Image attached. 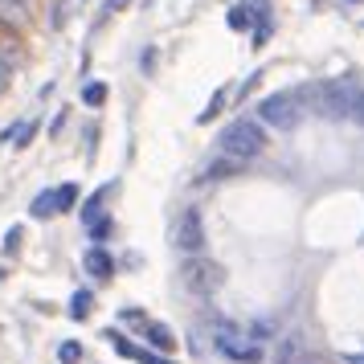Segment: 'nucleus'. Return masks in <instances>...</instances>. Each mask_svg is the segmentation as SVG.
Wrapping results in <instances>:
<instances>
[{
  "label": "nucleus",
  "mask_w": 364,
  "mask_h": 364,
  "mask_svg": "<svg viewBox=\"0 0 364 364\" xmlns=\"http://www.w3.org/2000/svg\"><path fill=\"white\" fill-rule=\"evenodd\" d=\"M295 99H299V107H307V102H311L323 119H348V115H356L360 86L348 82V78H336V82L303 86V90H295Z\"/></svg>",
  "instance_id": "nucleus-1"
},
{
  "label": "nucleus",
  "mask_w": 364,
  "mask_h": 364,
  "mask_svg": "<svg viewBox=\"0 0 364 364\" xmlns=\"http://www.w3.org/2000/svg\"><path fill=\"white\" fill-rule=\"evenodd\" d=\"M217 144H221V156L246 164V160H258L266 151V127L258 119L242 115V119H233V123H225V132L217 135Z\"/></svg>",
  "instance_id": "nucleus-2"
},
{
  "label": "nucleus",
  "mask_w": 364,
  "mask_h": 364,
  "mask_svg": "<svg viewBox=\"0 0 364 364\" xmlns=\"http://www.w3.org/2000/svg\"><path fill=\"white\" fill-rule=\"evenodd\" d=\"M213 348L225 356V360H242V364H258L262 360V348L250 344V336L242 323H230V319H221V315H213Z\"/></svg>",
  "instance_id": "nucleus-3"
},
{
  "label": "nucleus",
  "mask_w": 364,
  "mask_h": 364,
  "mask_svg": "<svg viewBox=\"0 0 364 364\" xmlns=\"http://www.w3.org/2000/svg\"><path fill=\"white\" fill-rule=\"evenodd\" d=\"M303 115V107H299L295 95H266L258 102V123L262 127H274V132H291Z\"/></svg>",
  "instance_id": "nucleus-4"
},
{
  "label": "nucleus",
  "mask_w": 364,
  "mask_h": 364,
  "mask_svg": "<svg viewBox=\"0 0 364 364\" xmlns=\"http://www.w3.org/2000/svg\"><path fill=\"white\" fill-rule=\"evenodd\" d=\"M172 242H176V250H181V254L197 258L200 246H205V221H200V209H184V213L176 217Z\"/></svg>",
  "instance_id": "nucleus-5"
},
{
  "label": "nucleus",
  "mask_w": 364,
  "mask_h": 364,
  "mask_svg": "<svg viewBox=\"0 0 364 364\" xmlns=\"http://www.w3.org/2000/svg\"><path fill=\"white\" fill-rule=\"evenodd\" d=\"M181 274H184V287L197 291V295H209V291L221 287V270H217L213 262H205V258H188Z\"/></svg>",
  "instance_id": "nucleus-6"
},
{
  "label": "nucleus",
  "mask_w": 364,
  "mask_h": 364,
  "mask_svg": "<svg viewBox=\"0 0 364 364\" xmlns=\"http://www.w3.org/2000/svg\"><path fill=\"white\" fill-rule=\"evenodd\" d=\"M107 340L115 344L119 356H127V360H139V364H172L168 356H160V352H151V348H135L127 336H119V331H107Z\"/></svg>",
  "instance_id": "nucleus-7"
},
{
  "label": "nucleus",
  "mask_w": 364,
  "mask_h": 364,
  "mask_svg": "<svg viewBox=\"0 0 364 364\" xmlns=\"http://www.w3.org/2000/svg\"><path fill=\"white\" fill-rule=\"evenodd\" d=\"M303 356H307L303 331H287L282 340H274V364H299Z\"/></svg>",
  "instance_id": "nucleus-8"
},
{
  "label": "nucleus",
  "mask_w": 364,
  "mask_h": 364,
  "mask_svg": "<svg viewBox=\"0 0 364 364\" xmlns=\"http://www.w3.org/2000/svg\"><path fill=\"white\" fill-rule=\"evenodd\" d=\"M86 274H95V279H111L115 274V262H111V254L107 250H86Z\"/></svg>",
  "instance_id": "nucleus-9"
},
{
  "label": "nucleus",
  "mask_w": 364,
  "mask_h": 364,
  "mask_svg": "<svg viewBox=\"0 0 364 364\" xmlns=\"http://www.w3.org/2000/svg\"><path fill=\"white\" fill-rule=\"evenodd\" d=\"M237 172H242V164L230 160V156H221V160H209V164H205L200 181H230V176H237Z\"/></svg>",
  "instance_id": "nucleus-10"
},
{
  "label": "nucleus",
  "mask_w": 364,
  "mask_h": 364,
  "mask_svg": "<svg viewBox=\"0 0 364 364\" xmlns=\"http://www.w3.org/2000/svg\"><path fill=\"white\" fill-rule=\"evenodd\" d=\"M29 213H33V217H53V213H62V205H58V188H53V193H41V197H33Z\"/></svg>",
  "instance_id": "nucleus-11"
},
{
  "label": "nucleus",
  "mask_w": 364,
  "mask_h": 364,
  "mask_svg": "<svg viewBox=\"0 0 364 364\" xmlns=\"http://www.w3.org/2000/svg\"><path fill=\"white\" fill-rule=\"evenodd\" d=\"M274 331H279V328H274V319H258V323H250V328H246V336H250V344L262 348L266 340H274Z\"/></svg>",
  "instance_id": "nucleus-12"
},
{
  "label": "nucleus",
  "mask_w": 364,
  "mask_h": 364,
  "mask_svg": "<svg viewBox=\"0 0 364 364\" xmlns=\"http://www.w3.org/2000/svg\"><path fill=\"white\" fill-rule=\"evenodd\" d=\"M111 197V188H99V193H95V197L86 200V209H82V221L86 225H99V213H102V200Z\"/></svg>",
  "instance_id": "nucleus-13"
},
{
  "label": "nucleus",
  "mask_w": 364,
  "mask_h": 364,
  "mask_svg": "<svg viewBox=\"0 0 364 364\" xmlns=\"http://www.w3.org/2000/svg\"><path fill=\"white\" fill-rule=\"evenodd\" d=\"M29 135H33V123H17V127H9V132H4V144L25 148V144H29Z\"/></svg>",
  "instance_id": "nucleus-14"
},
{
  "label": "nucleus",
  "mask_w": 364,
  "mask_h": 364,
  "mask_svg": "<svg viewBox=\"0 0 364 364\" xmlns=\"http://www.w3.org/2000/svg\"><path fill=\"white\" fill-rule=\"evenodd\" d=\"M90 303H95V295H90V291H78V295L70 299V315H74V319H86V315H90Z\"/></svg>",
  "instance_id": "nucleus-15"
},
{
  "label": "nucleus",
  "mask_w": 364,
  "mask_h": 364,
  "mask_svg": "<svg viewBox=\"0 0 364 364\" xmlns=\"http://www.w3.org/2000/svg\"><path fill=\"white\" fill-rule=\"evenodd\" d=\"M148 340L156 348H172V344H176V340H172V331H168L164 323H148Z\"/></svg>",
  "instance_id": "nucleus-16"
},
{
  "label": "nucleus",
  "mask_w": 364,
  "mask_h": 364,
  "mask_svg": "<svg viewBox=\"0 0 364 364\" xmlns=\"http://www.w3.org/2000/svg\"><path fill=\"white\" fill-rule=\"evenodd\" d=\"M58 360H62V364H78V360H82V348H78V344H62V348H58Z\"/></svg>",
  "instance_id": "nucleus-17"
},
{
  "label": "nucleus",
  "mask_w": 364,
  "mask_h": 364,
  "mask_svg": "<svg viewBox=\"0 0 364 364\" xmlns=\"http://www.w3.org/2000/svg\"><path fill=\"white\" fill-rule=\"evenodd\" d=\"M74 197H78V188H74V184H62V188H58V205H62V209H70Z\"/></svg>",
  "instance_id": "nucleus-18"
},
{
  "label": "nucleus",
  "mask_w": 364,
  "mask_h": 364,
  "mask_svg": "<svg viewBox=\"0 0 364 364\" xmlns=\"http://www.w3.org/2000/svg\"><path fill=\"white\" fill-rule=\"evenodd\" d=\"M0 9H4V13H9V17H13V13H25V9H29V0H0Z\"/></svg>",
  "instance_id": "nucleus-19"
},
{
  "label": "nucleus",
  "mask_w": 364,
  "mask_h": 364,
  "mask_svg": "<svg viewBox=\"0 0 364 364\" xmlns=\"http://www.w3.org/2000/svg\"><path fill=\"white\" fill-rule=\"evenodd\" d=\"M102 95H107V90H102V86L95 82V86H86V95H82V99L90 102V107H99V102H102Z\"/></svg>",
  "instance_id": "nucleus-20"
},
{
  "label": "nucleus",
  "mask_w": 364,
  "mask_h": 364,
  "mask_svg": "<svg viewBox=\"0 0 364 364\" xmlns=\"http://www.w3.org/2000/svg\"><path fill=\"white\" fill-rule=\"evenodd\" d=\"M230 25H233V29H246V25H250L246 9H233V13H230Z\"/></svg>",
  "instance_id": "nucleus-21"
},
{
  "label": "nucleus",
  "mask_w": 364,
  "mask_h": 364,
  "mask_svg": "<svg viewBox=\"0 0 364 364\" xmlns=\"http://www.w3.org/2000/svg\"><path fill=\"white\" fill-rule=\"evenodd\" d=\"M17 246H21V230H9L4 233V254H13Z\"/></svg>",
  "instance_id": "nucleus-22"
},
{
  "label": "nucleus",
  "mask_w": 364,
  "mask_h": 364,
  "mask_svg": "<svg viewBox=\"0 0 364 364\" xmlns=\"http://www.w3.org/2000/svg\"><path fill=\"white\" fill-rule=\"evenodd\" d=\"M107 233H111V221H99V225H90V237H95V242H102Z\"/></svg>",
  "instance_id": "nucleus-23"
},
{
  "label": "nucleus",
  "mask_w": 364,
  "mask_h": 364,
  "mask_svg": "<svg viewBox=\"0 0 364 364\" xmlns=\"http://www.w3.org/2000/svg\"><path fill=\"white\" fill-rule=\"evenodd\" d=\"M4 82H9V62L0 58V90H4Z\"/></svg>",
  "instance_id": "nucleus-24"
},
{
  "label": "nucleus",
  "mask_w": 364,
  "mask_h": 364,
  "mask_svg": "<svg viewBox=\"0 0 364 364\" xmlns=\"http://www.w3.org/2000/svg\"><path fill=\"white\" fill-rule=\"evenodd\" d=\"M356 119L364 123V90H360V102H356Z\"/></svg>",
  "instance_id": "nucleus-25"
},
{
  "label": "nucleus",
  "mask_w": 364,
  "mask_h": 364,
  "mask_svg": "<svg viewBox=\"0 0 364 364\" xmlns=\"http://www.w3.org/2000/svg\"><path fill=\"white\" fill-rule=\"evenodd\" d=\"M123 4H127V0H111V9H123Z\"/></svg>",
  "instance_id": "nucleus-26"
},
{
  "label": "nucleus",
  "mask_w": 364,
  "mask_h": 364,
  "mask_svg": "<svg viewBox=\"0 0 364 364\" xmlns=\"http://www.w3.org/2000/svg\"><path fill=\"white\" fill-rule=\"evenodd\" d=\"M348 364H364V356H352V360H348Z\"/></svg>",
  "instance_id": "nucleus-27"
}]
</instances>
